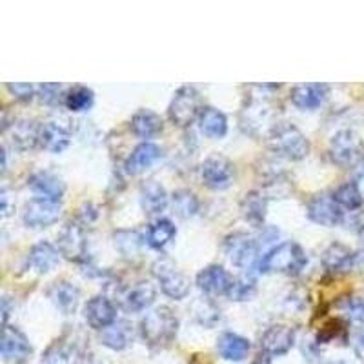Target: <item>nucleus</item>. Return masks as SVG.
<instances>
[{
	"mask_svg": "<svg viewBox=\"0 0 364 364\" xmlns=\"http://www.w3.org/2000/svg\"><path fill=\"white\" fill-rule=\"evenodd\" d=\"M175 235H177L175 224L170 219H161L151 224L148 235H146V242H148L149 248L162 250L166 245H170Z\"/></svg>",
	"mask_w": 364,
	"mask_h": 364,
	"instance_id": "nucleus-31",
	"label": "nucleus"
},
{
	"mask_svg": "<svg viewBox=\"0 0 364 364\" xmlns=\"http://www.w3.org/2000/svg\"><path fill=\"white\" fill-rule=\"evenodd\" d=\"M250 348V341L242 336H237V333H232V331H226L223 336L219 337L217 341V352L223 359L226 360H245L246 355H248Z\"/></svg>",
	"mask_w": 364,
	"mask_h": 364,
	"instance_id": "nucleus-25",
	"label": "nucleus"
},
{
	"mask_svg": "<svg viewBox=\"0 0 364 364\" xmlns=\"http://www.w3.org/2000/svg\"><path fill=\"white\" fill-rule=\"evenodd\" d=\"M199 128L208 139H223L228 133V119L219 109L204 106L199 115Z\"/></svg>",
	"mask_w": 364,
	"mask_h": 364,
	"instance_id": "nucleus-30",
	"label": "nucleus"
},
{
	"mask_svg": "<svg viewBox=\"0 0 364 364\" xmlns=\"http://www.w3.org/2000/svg\"><path fill=\"white\" fill-rule=\"evenodd\" d=\"M162 157V149L157 144H151V142H141L132 151V155L126 161V171L129 175H139L144 173L146 170H149L159 159Z\"/></svg>",
	"mask_w": 364,
	"mask_h": 364,
	"instance_id": "nucleus-22",
	"label": "nucleus"
},
{
	"mask_svg": "<svg viewBox=\"0 0 364 364\" xmlns=\"http://www.w3.org/2000/svg\"><path fill=\"white\" fill-rule=\"evenodd\" d=\"M357 186H359L360 193H363V197H364V164L360 166L359 173H357Z\"/></svg>",
	"mask_w": 364,
	"mask_h": 364,
	"instance_id": "nucleus-45",
	"label": "nucleus"
},
{
	"mask_svg": "<svg viewBox=\"0 0 364 364\" xmlns=\"http://www.w3.org/2000/svg\"><path fill=\"white\" fill-rule=\"evenodd\" d=\"M203 108L204 106L199 91L195 90L193 86H182L178 87L177 93L171 99L168 115H170V120L175 126L188 128L190 124H193L195 119H199Z\"/></svg>",
	"mask_w": 364,
	"mask_h": 364,
	"instance_id": "nucleus-4",
	"label": "nucleus"
},
{
	"mask_svg": "<svg viewBox=\"0 0 364 364\" xmlns=\"http://www.w3.org/2000/svg\"><path fill=\"white\" fill-rule=\"evenodd\" d=\"M268 146L273 154L288 161H302L310 154V141L294 124L281 122L268 133Z\"/></svg>",
	"mask_w": 364,
	"mask_h": 364,
	"instance_id": "nucleus-3",
	"label": "nucleus"
},
{
	"mask_svg": "<svg viewBox=\"0 0 364 364\" xmlns=\"http://www.w3.org/2000/svg\"><path fill=\"white\" fill-rule=\"evenodd\" d=\"M255 291H257L255 279L250 277V275H240V277L233 279L232 281L230 291H228V297L237 302L250 301V299L255 295Z\"/></svg>",
	"mask_w": 364,
	"mask_h": 364,
	"instance_id": "nucleus-36",
	"label": "nucleus"
},
{
	"mask_svg": "<svg viewBox=\"0 0 364 364\" xmlns=\"http://www.w3.org/2000/svg\"><path fill=\"white\" fill-rule=\"evenodd\" d=\"M71 133L57 122H46L41 129V146L51 154H63L70 146Z\"/></svg>",
	"mask_w": 364,
	"mask_h": 364,
	"instance_id": "nucleus-28",
	"label": "nucleus"
},
{
	"mask_svg": "<svg viewBox=\"0 0 364 364\" xmlns=\"http://www.w3.org/2000/svg\"><path fill=\"white\" fill-rule=\"evenodd\" d=\"M48 297L63 314H73L79 306L80 290L70 281H55L48 288Z\"/></svg>",
	"mask_w": 364,
	"mask_h": 364,
	"instance_id": "nucleus-21",
	"label": "nucleus"
},
{
	"mask_svg": "<svg viewBox=\"0 0 364 364\" xmlns=\"http://www.w3.org/2000/svg\"><path fill=\"white\" fill-rule=\"evenodd\" d=\"M171 204H173L175 213H177L178 217H182V219H190V217L197 215V211H199L200 208L197 195L190 190L175 191L173 197H171Z\"/></svg>",
	"mask_w": 364,
	"mask_h": 364,
	"instance_id": "nucleus-33",
	"label": "nucleus"
},
{
	"mask_svg": "<svg viewBox=\"0 0 364 364\" xmlns=\"http://www.w3.org/2000/svg\"><path fill=\"white\" fill-rule=\"evenodd\" d=\"M233 279L230 277V273L223 268L220 264H210L204 269H200L197 275V286L204 294L211 295V297H219V295H228L230 286H232Z\"/></svg>",
	"mask_w": 364,
	"mask_h": 364,
	"instance_id": "nucleus-15",
	"label": "nucleus"
},
{
	"mask_svg": "<svg viewBox=\"0 0 364 364\" xmlns=\"http://www.w3.org/2000/svg\"><path fill=\"white\" fill-rule=\"evenodd\" d=\"M135 331L129 321H117L112 326L100 331V343L113 352H122L133 343Z\"/></svg>",
	"mask_w": 364,
	"mask_h": 364,
	"instance_id": "nucleus-23",
	"label": "nucleus"
},
{
	"mask_svg": "<svg viewBox=\"0 0 364 364\" xmlns=\"http://www.w3.org/2000/svg\"><path fill=\"white\" fill-rule=\"evenodd\" d=\"M6 90H8L15 99L22 100V102H29V100L37 95V93H35L37 87L29 82H8L6 84Z\"/></svg>",
	"mask_w": 364,
	"mask_h": 364,
	"instance_id": "nucleus-39",
	"label": "nucleus"
},
{
	"mask_svg": "<svg viewBox=\"0 0 364 364\" xmlns=\"http://www.w3.org/2000/svg\"><path fill=\"white\" fill-rule=\"evenodd\" d=\"M93 100H95L93 91L86 86L71 87L64 97V104L70 112H86L93 106Z\"/></svg>",
	"mask_w": 364,
	"mask_h": 364,
	"instance_id": "nucleus-34",
	"label": "nucleus"
},
{
	"mask_svg": "<svg viewBox=\"0 0 364 364\" xmlns=\"http://www.w3.org/2000/svg\"><path fill=\"white\" fill-rule=\"evenodd\" d=\"M151 273L161 284L162 294L168 295L170 299L181 301L190 291V281L171 259H166V257L157 259L151 266Z\"/></svg>",
	"mask_w": 364,
	"mask_h": 364,
	"instance_id": "nucleus-5",
	"label": "nucleus"
},
{
	"mask_svg": "<svg viewBox=\"0 0 364 364\" xmlns=\"http://www.w3.org/2000/svg\"><path fill=\"white\" fill-rule=\"evenodd\" d=\"M28 184L38 199L55 200V203H58L66 191V184H64L63 178L51 173V171H37V173L31 175Z\"/></svg>",
	"mask_w": 364,
	"mask_h": 364,
	"instance_id": "nucleus-19",
	"label": "nucleus"
},
{
	"mask_svg": "<svg viewBox=\"0 0 364 364\" xmlns=\"http://www.w3.org/2000/svg\"><path fill=\"white\" fill-rule=\"evenodd\" d=\"M37 90H38L37 95L41 97L42 102L57 104L58 102V93H60V90H63V86H60V84H41Z\"/></svg>",
	"mask_w": 364,
	"mask_h": 364,
	"instance_id": "nucleus-41",
	"label": "nucleus"
},
{
	"mask_svg": "<svg viewBox=\"0 0 364 364\" xmlns=\"http://www.w3.org/2000/svg\"><path fill=\"white\" fill-rule=\"evenodd\" d=\"M344 314L348 315L353 321H363L364 318V302L363 299H346V301L341 304Z\"/></svg>",
	"mask_w": 364,
	"mask_h": 364,
	"instance_id": "nucleus-40",
	"label": "nucleus"
},
{
	"mask_svg": "<svg viewBox=\"0 0 364 364\" xmlns=\"http://www.w3.org/2000/svg\"><path fill=\"white\" fill-rule=\"evenodd\" d=\"M306 262L308 259L304 250L297 242L286 240V242H281V245L269 250V252H266V255L259 262V269L262 273L297 275V273H301L304 269Z\"/></svg>",
	"mask_w": 364,
	"mask_h": 364,
	"instance_id": "nucleus-2",
	"label": "nucleus"
},
{
	"mask_svg": "<svg viewBox=\"0 0 364 364\" xmlns=\"http://www.w3.org/2000/svg\"><path fill=\"white\" fill-rule=\"evenodd\" d=\"M73 364H106V363H104L102 359H99L93 352H82L75 357Z\"/></svg>",
	"mask_w": 364,
	"mask_h": 364,
	"instance_id": "nucleus-42",
	"label": "nucleus"
},
{
	"mask_svg": "<svg viewBox=\"0 0 364 364\" xmlns=\"http://www.w3.org/2000/svg\"><path fill=\"white\" fill-rule=\"evenodd\" d=\"M58 261H60L58 248H55L48 240H42L29 250L28 257H26V266L29 269H35L37 273H48L58 264Z\"/></svg>",
	"mask_w": 364,
	"mask_h": 364,
	"instance_id": "nucleus-20",
	"label": "nucleus"
},
{
	"mask_svg": "<svg viewBox=\"0 0 364 364\" xmlns=\"http://www.w3.org/2000/svg\"><path fill=\"white\" fill-rule=\"evenodd\" d=\"M328 90L330 87L326 84L321 82H308V84H297L291 90L290 100L295 108L299 109H317L318 106H323V102L328 97Z\"/></svg>",
	"mask_w": 364,
	"mask_h": 364,
	"instance_id": "nucleus-18",
	"label": "nucleus"
},
{
	"mask_svg": "<svg viewBox=\"0 0 364 364\" xmlns=\"http://www.w3.org/2000/svg\"><path fill=\"white\" fill-rule=\"evenodd\" d=\"M359 155V139L352 129H341L330 141V157L339 166H350Z\"/></svg>",
	"mask_w": 364,
	"mask_h": 364,
	"instance_id": "nucleus-13",
	"label": "nucleus"
},
{
	"mask_svg": "<svg viewBox=\"0 0 364 364\" xmlns=\"http://www.w3.org/2000/svg\"><path fill=\"white\" fill-rule=\"evenodd\" d=\"M41 129L42 126L31 120H21L11 128V144L13 148L28 151L33 149L35 146L41 144Z\"/></svg>",
	"mask_w": 364,
	"mask_h": 364,
	"instance_id": "nucleus-27",
	"label": "nucleus"
},
{
	"mask_svg": "<svg viewBox=\"0 0 364 364\" xmlns=\"http://www.w3.org/2000/svg\"><path fill=\"white\" fill-rule=\"evenodd\" d=\"M0 353L8 364H24L33 353L28 337L18 328L4 324L2 326V341H0Z\"/></svg>",
	"mask_w": 364,
	"mask_h": 364,
	"instance_id": "nucleus-9",
	"label": "nucleus"
},
{
	"mask_svg": "<svg viewBox=\"0 0 364 364\" xmlns=\"http://www.w3.org/2000/svg\"><path fill=\"white\" fill-rule=\"evenodd\" d=\"M266 210H268V199L261 191H250L245 195V199L240 203V211L242 217L253 226H262L266 219Z\"/></svg>",
	"mask_w": 364,
	"mask_h": 364,
	"instance_id": "nucleus-29",
	"label": "nucleus"
},
{
	"mask_svg": "<svg viewBox=\"0 0 364 364\" xmlns=\"http://www.w3.org/2000/svg\"><path fill=\"white\" fill-rule=\"evenodd\" d=\"M200 178L204 186L210 190L223 191L232 186L235 181V166L224 155L213 154L204 159L200 164Z\"/></svg>",
	"mask_w": 364,
	"mask_h": 364,
	"instance_id": "nucleus-6",
	"label": "nucleus"
},
{
	"mask_svg": "<svg viewBox=\"0 0 364 364\" xmlns=\"http://www.w3.org/2000/svg\"><path fill=\"white\" fill-rule=\"evenodd\" d=\"M178 331V318L168 306H157L142 317L141 336L151 348L170 346Z\"/></svg>",
	"mask_w": 364,
	"mask_h": 364,
	"instance_id": "nucleus-1",
	"label": "nucleus"
},
{
	"mask_svg": "<svg viewBox=\"0 0 364 364\" xmlns=\"http://www.w3.org/2000/svg\"><path fill=\"white\" fill-rule=\"evenodd\" d=\"M295 330L286 324H275L264 331L261 339V346L269 355H284L294 348Z\"/></svg>",
	"mask_w": 364,
	"mask_h": 364,
	"instance_id": "nucleus-16",
	"label": "nucleus"
},
{
	"mask_svg": "<svg viewBox=\"0 0 364 364\" xmlns=\"http://www.w3.org/2000/svg\"><path fill=\"white\" fill-rule=\"evenodd\" d=\"M115 245L124 255H135L139 246H141V237L135 232H119L115 235Z\"/></svg>",
	"mask_w": 364,
	"mask_h": 364,
	"instance_id": "nucleus-38",
	"label": "nucleus"
},
{
	"mask_svg": "<svg viewBox=\"0 0 364 364\" xmlns=\"http://www.w3.org/2000/svg\"><path fill=\"white\" fill-rule=\"evenodd\" d=\"M168 191L161 182L146 181L141 186V206L148 215H157L168 206Z\"/></svg>",
	"mask_w": 364,
	"mask_h": 364,
	"instance_id": "nucleus-24",
	"label": "nucleus"
},
{
	"mask_svg": "<svg viewBox=\"0 0 364 364\" xmlns=\"http://www.w3.org/2000/svg\"><path fill=\"white\" fill-rule=\"evenodd\" d=\"M129 128L139 139H154L162 132V119L151 109H139L129 120Z\"/></svg>",
	"mask_w": 364,
	"mask_h": 364,
	"instance_id": "nucleus-26",
	"label": "nucleus"
},
{
	"mask_svg": "<svg viewBox=\"0 0 364 364\" xmlns=\"http://www.w3.org/2000/svg\"><path fill=\"white\" fill-rule=\"evenodd\" d=\"M57 248L60 255L73 262L86 261L87 253V240L86 233H84L82 226L79 223H68L66 226L60 230L57 237Z\"/></svg>",
	"mask_w": 364,
	"mask_h": 364,
	"instance_id": "nucleus-8",
	"label": "nucleus"
},
{
	"mask_svg": "<svg viewBox=\"0 0 364 364\" xmlns=\"http://www.w3.org/2000/svg\"><path fill=\"white\" fill-rule=\"evenodd\" d=\"M84 317L93 330H106L117 323V306L104 295H95L86 302L84 306Z\"/></svg>",
	"mask_w": 364,
	"mask_h": 364,
	"instance_id": "nucleus-12",
	"label": "nucleus"
},
{
	"mask_svg": "<svg viewBox=\"0 0 364 364\" xmlns=\"http://www.w3.org/2000/svg\"><path fill=\"white\" fill-rule=\"evenodd\" d=\"M63 213V208L60 204L55 203V200L48 199H31L24 206V224L28 228H33V230H42V228H48L51 224H55Z\"/></svg>",
	"mask_w": 364,
	"mask_h": 364,
	"instance_id": "nucleus-11",
	"label": "nucleus"
},
{
	"mask_svg": "<svg viewBox=\"0 0 364 364\" xmlns=\"http://www.w3.org/2000/svg\"><path fill=\"white\" fill-rule=\"evenodd\" d=\"M306 211L308 219L315 224H321V226H339L344 220L343 208L333 200L331 195L326 193H318L315 197H311Z\"/></svg>",
	"mask_w": 364,
	"mask_h": 364,
	"instance_id": "nucleus-10",
	"label": "nucleus"
},
{
	"mask_svg": "<svg viewBox=\"0 0 364 364\" xmlns=\"http://www.w3.org/2000/svg\"><path fill=\"white\" fill-rule=\"evenodd\" d=\"M360 299H363V302H364V297H360Z\"/></svg>",
	"mask_w": 364,
	"mask_h": 364,
	"instance_id": "nucleus-46",
	"label": "nucleus"
},
{
	"mask_svg": "<svg viewBox=\"0 0 364 364\" xmlns=\"http://www.w3.org/2000/svg\"><path fill=\"white\" fill-rule=\"evenodd\" d=\"M272 106H269L266 100H252L248 104V108L245 109V117L246 119L242 120V124H248L250 128H259V126L266 124L269 119H272Z\"/></svg>",
	"mask_w": 364,
	"mask_h": 364,
	"instance_id": "nucleus-35",
	"label": "nucleus"
},
{
	"mask_svg": "<svg viewBox=\"0 0 364 364\" xmlns=\"http://www.w3.org/2000/svg\"><path fill=\"white\" fill-rule=\"evenodd\" d=\"M363 253L352 252L341 242H333L328 246L323 255V266L330 272H350L363 262Z\"/></svg>",
	"mask_w": 364,
	"mask_h": 364,
	"instance_id": "nucleus-17",
	"label": "nucleus"
},
{
	"mask_svg": "<svg viewBox=\"0 0 364 364\" xmlns=\"http://www.w3.org/2000/svg\"><path fill=\"white\" fill-rule=\"evenodd\" d=\"M154 301L155 288L148 281L135 282V284L124 288L119 295L120 306L129 311V314H139V311L146 310V308L154 304Z\"/></svg>",
	"mask_w": 364,
	"mask_h": 364,
	"instance_id": "nucleus-14",
	"label": "nucleus"
},
{
	"mask_svg": "<svg viewBox=\"0 0 364 364\" xmlns=\"http://www.w3.org/2000/svg\"><path fill=\"white\" fill-rule=\"evenodd\" d=\"M71 359V348L64 341H55L44 353V364H68Z\"/></svg>",
	"mask_w": 364,
	"mask_h": 364,
	"instance_id": "nucleus-37",
	"label": "nucleus"
},
{
	"mask_svg": "<svg viewBox=\"0 0 364 364\" xmlns=\"http://www.w3.org/2000/svg\"><path fill=\"white\" fill-rule=\"evenodd\" d=\"M353 348H355L357 355L364 359V328H360L353 337Z\"/></svg>",
	"mask_w": 364,
	"mask_h": 364,
	"instance_id": "nucleus-43",
	"label": "nucleus"
},
{
	"mask_svg": "<svg viewBox=\"0 0 364 364\" xmlns=\"http://www.w3.org/2000/svg\"><path fill=\"white\" fill-rule=\"evenodd\" d=\"M333 200L339 204L341 208H346V210H359L364 203V197L360 193L357 182H344L337 188L333 193H331Z\"/></svg>",
	"mask_w": 364,
	"mask_h": 364,
	"instance_id": "nucleus-32",
	"label": "nucleus"
},
{
	"mask_svg": "<svg viewBox=\"0 0 364 364\" xmlns=\"http://www.w3.org/2000/svg\"><path fill=\"white\" fill-rule=\"evenodd\" d=\"M261 242L248 233L237 232L224 239V252L230 257V261L239 268H250L257 261Z\"/></svg>",
	"mask_w": 364,
	"mask_h": 364,
	"instance_id": "nucleus-7",
	"label": "nucleus"
},
{
	"mask_svg": "<svg viewBox=\"0 0 364 364\" xmlns=\"http://www.w3.org/2000/svg\"><path fill=\"white\" fill-rule=\"evenodd\" d=\"M252 364H272V355H269V353H266L264 350H262V352L252 360Z\"/></svg>",
	"mask_w": 364,
	"mask_h": 364,
	"instance_id": "nucleus-44",
	"label": "nucleus"
}]
</instances>
